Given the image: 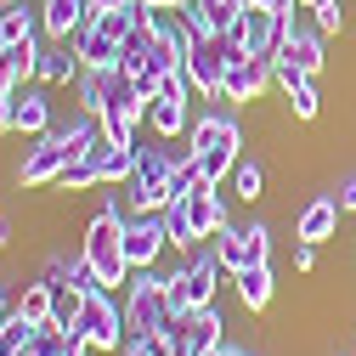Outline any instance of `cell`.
I'll use <instances>...</instances> for the list:
<instances>
[{
  "instance_id": "obj_1",
  "label": "cell",
  "mask_w": 356,
  "mask_h": 356,
  "mask_svg": "<svg viewBox=\"0 0 356 356\" xmlns=\"http://www.w3.org/2000/svg\"><path fill=\"white\" fill-rule=\"evenodd\" d=\"M187 147L204 170V181H227L232 164L243 159V124H238V108H209L193 119L187 130Z\"/></svg>"
},
{
  "instance_id": "obj_2",
  "label": "cell",
  "mask_w": 356,
  "mask_h": 356,
  "mask_svg": "<svg viewBox=\"0 0 356 356\" xmlns=\"http://www.w3.org/2000/svg\"><path fill=\"white\" fill-rule=\"evenodd\" d=\"M187 153H193L187 142H164V136L136 142V170H130V181H124L130 209H164L170 204V170L181 164Z\"/></svg>"
},
{
  "instance_id": "obj_3",
  "label": "cell",
  "mask_w": 356,
  "mask_h": 356,
  "mask_svg": "<svg viewBox=\"0 0 356 356\" xmlns=\"http://www.w3.org/2000/svg\"><path fill=\"white\" fill-rule=\"evenodd\" d=\"M79 254L91 260V272L102 277V289H124L130 283V260H124V215L119 209H97L79 232Z\"/></svg>"
},
{
  "instance_id": "obj_4",
  "label": "cell",
  "mask_w": 356,
  "mask_h": 356,
  "mask_svg": "<svg viewBox=\"0 0 356 356\" xmlns=\"http://www.w3.org/2000/svg\"><path fill=\"white\" fill-rule=\"evenodd\" d=\"M74 334H79L85 345H91L97 356H119V350H124V339H130L124 294H113V289H91V294H85L79 323H74Z\"/></svg>"
},
{
  "instance_id": "obj_5",
  "label": "cell",
  "mask_w": 356,
  "mask_h": 356,
  "mask_svg": "<svg viewBox=\"0 0 356 356\" xmlns=\"http://www.w3.org/2000/svg\"><path fill=\"white\" fill-rule=\"evenodd\" d=\"M124 317H130V334H159V328H170L164 266H147V272H130V283H124Z\"/></svg>"
},
{
  "instance_id": "obj_6",
  "label": "cell",
  "mask_w": 356,
  "mask_h": 356,
  "mask_svg": "<svg viewBox=\"0 0 356 356\" xmlns=\"http://www.w3.org/2000/svg\"><path fill=\"white\" fill-rule=\"evenodd\" d=\"M209 243H215L220 266H227V277L249 272V266H272V227H266V220H249V227L227 220V227H220Z\"/></svg>"
},
{
  "instance_id": "obj_7",
  "label": "cell",
  "mask_w": 356,
  "mask_h": 356,
  "mask_svg": "<svg viewBox=\"0 0 356 356\" xmlns=\"http://www.w3.org/2000/svg\"><path fill=\"white\" fill-rule=\"evenodd\" d=\"M272 57H232L227 63V74H220V91H215V102H227V108H238V113H249L254 102H266V91H272Z\"/></svg>"
},
{
  "instance_id": "obj_8",
  "label": "cell",
  "mask_w": 356,
  "mask_h": 356,
  "mask_svg": "<svg viewBox=\"0 0 356 356\" xmlns=\"http://www.w3.org/2000/svg\"><path fill=\"white\" fill-rule=\"evenodd\" d=\"M238 57V46L227 34H198L193 40V51H187V85H193V97H215L220 91V74H227V63Z\"/></svg>"
},
{
  "instance_id": "obj_9",
  "label": "cell",
  "mask_w": 356,
  "mask_h": 356,
  "mask_svg": "<svg viewBox=\"0 0 356 356\" xmlns=\"http://www.w3.org/2000/svg\"><path fill=\"white\" fill-rule=\"evenodd\" d=\"M170 334H175V356H215L227 345V317H220V305H198L193 317L170 323Z\"/></svg>"
},
{
  "instance_id": "obj_10",
  "label": "cell",
  "mask_w": 356,
  "mask_h": 356,
  "mask_svg": "<svg viewBox=\"0 0 356 356\" xmlns=\"http://www.w3.org/2000/svg\"><path fill=\"white\" fill-rule=\"evenodd\" d=\"M170 249L164 227H159V209H130L124 215V260H130V272H147V266H159Z\"/></svg>"
},
{
  "instance_id": "obj_11",
  "label": "cell",
  "mask_w": 356,
  "mask_h": 356,
  "mask_svg": "<svg viewBox=\"0 0 356 356\" xmlns=\"http://www.w3.org/2000/svg\"><path fill=\"white\" fill-rule=\"evenodd\" d=\"M57 124V108H51V85H17L12 91V136L34 142V136H46V130Z\"/></svg>"
},
{
  "instance_id": "obj_12",
  "label": "cell",
  "mask_w": 356,
  "mask_h": 356,
  "mask_svg": "<svg viewBox=\"0 0 356 356\" xmlns=\"http://www.w3.org/2000/svg\"><path fill=\"white\" fill-rule=\"evenodd\" d=\"M227 40L238 46V57H272V51L283 46V12H266V6H249V12L238 17V29H232Z\"/></svg>"
},
{
  "instance_id": "obj_13",
  "label": "cell",
  "mask_w": 356,
  "mask_h": 356,
  "mask_svg": "<svg viewBox=\"0 0 356 356\" xmlns=\"http://www.w3.org/2000/svg\"><path fill=\"white\" fill-rule=\"evenodd\" d=\"M63 164H68V153L51 142V136H34L29 142V153L17 159V187L23 193H46V187H57V175H63Z\"/></svg>"
},
{
  "instance_id": "obj_14",
  "label": "cell",
  "mask_w": 356,
  "mask_h": 356,
  "mask_svg": "<svg viewBox=\"0 0 356 356\" xmlns=\"http://www.w3.org/2000/svg\"><path fill=\"white\" fill-rule=\"evenodd\" d=\"M339 215H345V209H339L334 193H311V198L294 209V243H317V249L334 243V238H339Z\"/></svg>"
},
{
  "instance_id": "obj_15",
  "label": "cell",
  "mask_w": 356,
  "mask_h": 356,
  "mask_svg": "<svg viewBox=\"0 0 356 356\" xmlns=\"http://www.w3.org/2000/svg\"><path fill=\"white\" fill-rule=\"evenodd\" d=\"M220 187H227V181H198V187L181 198V204H187V220H193V232H198V238H215V232L232 220V215H227V204H220Z\"/></svg>"
},
{
  "instance_id": "obj_16",
  "label": "cell",
  "mask_w": 356,
  "mask_h": 356,
  "mask_svg": "<svg viewBox=\"0 0 356 356\" xmlns=\"http://www.w3.org/2000/svg\"><path fill=\"white\" fill-rule=\"evenodd\" d=\"M91 17H97V0H40V23H46V40H74Z\"/></svg>"
},
{
  "instance_id": "obj_17",
  "label": "cell",
  "mask_w": 356,
  "mask_h": 356,
  "mask_svg": "<svg viewBox=\"0 0 356 356\" xmlns=\"http://www.w3.org/2000/svg\"><path fill=\"white\" fill-rule=\"evenodd\" d=\"M85 74V63H79V51H74V40H46L40 46V85H51V91H63V85H74Z\"/></svg>"
},
{
  "instance_id": "obj_18",
  "label": "cell",
  "mask_w": 356,
  "mask_h": 356,
  "mask_svg": "<svg viewBox=\"0 0 356 356\" xmlns=\"http://www.w3.org/2000/svg\"><path fill=\"white\" fill-rule=\"evenodd\" d=\"M46 136H51V142H57L68 159H79V153H91V142L102 136V119H97V113H79V108H74L68 119H57V124L46 130Z\"/></svg>"
},
{
  "instance_id": "obj_19",
  "label": "cell",
  "mask_w": 356,
  "mask_h": 356,
  "mask_svg": "<svg viewBox=\"0 0 356 356\" xmlns=\"http://www.w3.org/2000/svg\"><path fill=\"white\" fill-rule=\"evenodd\" d=\"M74 51H79L85 68H113V63H119V34H108V23L91 17V23L74 34Z\"/></svg>"
},
{
  "instance_id": "obj_20",
  "label": "cell",
  "mask_w": 356,
  "mask_h": 356,
  "mask_svg": "<svg viewBox=\"0 0 356 356\" xmlns=\"http://www.w3.org/2000/svg\"><path fill=\"white\" fill-rule=\"evenodd\" d=\"M85 159L97 164L102 187H124V181H130V170H136V147H119V142H108V136H97Z\"/></svg>"
},
{
  "instance_id": "obj_21",
  "label": "cell",
  "mask_w": 356,
  "mask_h": 356,
  "mask_svg": "<svg viewBox=\"0 0 356 356\" xmlns=\"http://www.w3.org/2000/svg\"><path fill=\"white\" fill-rule=\"evenodd\" d=\"M232 289H238V305L260 317V311H272V300H277V272L272 266H249V272L232 277Z\"/></svg>"
},
{
  "instance_id": "obj_22",
  "label": "cell",
  "mask_w": 356,
  "mask_h": 356,
  "mask_svg": "<svg viewBox=\"0 0 356 356\" xmlns=\"http://www.w3.org/2000/svg\"><path fill=\"white\" fill-rule=\"evenodd\" d=\"M29 350H34V356H74V350H91V345H85L74 328H57V323L46 317V323H34V339H29Z\"/></svg>"
},
{
  "instance_id": "obj_23",
  "label": "cell",
  "mask_w": 356,
  "mask_h": 356,
  "mask_svg": "<svg viewBox=\"0 0 356 356\" xmlns=\"http://www.w3.org/2000/svg\"><path fill=\"white\" fill-rule=\"evenodd\" d=\"M153 51H159V40H153V29L142 23L136 34L119 40V63H113V68H124V74H153Z\"/></svg>"
},
{
  "instance_id": "obj_24",
  "label": "cell",
  "mask_w": 356,
  "mask_h": 356,
  "mask_svg": "<svg viewBox=\"0 0 356 356\" xmlns=\"http://www.w3.org/2000/svg\"><path fill=\"white\" fill-rule=\"evenodd\" d=\"M108 85H113V68H85V74L74 79V108L102 119V108H108Z\"/></svg>"
},
{
  "instance_id": "obj_25",
  "label": "cell",
  "mask_w": 356,
  "mask_h": 356,
  "mask_svg": "<svg viewBox=\"0 0 356 356\" xmlns=\"http://www.w3.org/2000/svg\"><path fill=\"white\" fill-rule=\"evenodd\" d=\"M159 227H164V238H170V254H187L193 243H204V238L193 232V220H187V204H181V198H170V204L159 209Z\"/></svg>"
},
{
  "instance_id": "obj_26",
  "label": "cell",
  "mask_w": 356,
  "mask_h": 356,
  "mask_svg": "<svg viewBox=\"0 0 356 356\" xmlns=\"http://www.w3.org/2000/svg\"><path fill=\"white\" fill-rule=\"evenodd\" d=\"M227 187H232V198H238L243 209L260 204V198H266V164H260V159H238L232 175H227Z\"/></svg>"
},
{
  "instance_id": "obj_27",
  "label": "cell",
  "mask_w": 356,
  "mask_h": 356,
  "mask_svg": "<svg viewBox=\"0 0 356 356\" xmlns=\"http://www.w3.org/2000/svg\"><path fill=\"white\" fill-rule=\"evenodd\" d=\"M51 193H63V198L102 193V175H97V164H91V159L79 153V159H68V164H63V175H57V187H51Z\"/></svg>"
},
{
  "instance_id": "obj_28",
  "label": "cell",
  "mask_w": 356,
  "mask_h": 356,
  "mask_svg": "<svg viewBox=\"0 0 356 356\" xmlns=\"http://www.w3.org/2000/svg\"><path fill=\"white\" fill-rule=\"evenodd\" d=\"M12 311L29 317V323H46V317H51V283H46V277H29V283L17 289V305H12Z\"/></svg>"
},
{
  "instance_id": "obj_29",
  "label": "cell",
  "mask_w": 356,
  "mask_h": 356,
  "mask_svg": "<svg viewBox=\"0 0 356 356\" xmlns=\"http://www.w3.org/2000/svg\"><path fill=\"white\" fill-rule=\"evenodd\" d=\"M198 12H204V34H232L249 6L243 0H198Z\"/></svg>"
},
{
  "instance_id": "obj_30",
  "label": "cell",
  "mask_w": 356,
  "mask_h": 356,
  "mask_svg": "<svg viewBox=\"0 0 356 356\" xmlns=\"http://www.w3.org/2000/svg\"><path fill=\"white\" fill-rule=\"evenodd\" d=\"M283 108H289V119L311 124V119L323 113V85H317V79H305V85H294V91L283 97Z\"/></svg>"
},
{
  "instance_id": "obj_31",
  "label": "cell",
  "mask_w": 356,
  "mask_h": 356,
  "mask_svg": "<svg viewBox=\"0 0 356 356\" xmlns=\"http://www.w3.org/2000/svg\"><path fill=\"white\" fill-rule=\"evenodd\" d=\"M79 311H85V289H74V283L51 289V323H57V328H74Z\"/></svg>"
},
{
  "instance_id": "obj_32",
  "label": "cell",
  "mask_w": 356,
  "mask_h": 356,
  "mask_svg": "<svg viewBox=\"0 0 356 356\" xmlns=\"http://www.w3.org/2000/svg\"><path fill=\"white\" fill-rule=\"evenodd\" d=\"M29 339H34V323L12 311V317L0 323V356H17V350H29Z\"/></svg>"
},
{
  "instance_id": "obj_33",
  "label": "cell",
  "mask_w": 356,
  "mask_h": 356,
  "mask_svg": "<svg viewBox=\"0 0 356 356\" xmlns=\"http://www.w3.org/2000/svg\"><path fill=\"white\" fill-rule=\"evenodd\" d=\"M102 136L119 142V147H136V142H142V124L124 119V113H102Z\"/></svg>"
},
{
  "instance_id": "obj_34",
  "label": "cell",
  "mask_w": 356,
  "mask_h": 356,
  "mask_svg": "<svg viewBox=\"0 0 356 356\" xmlns=\"http://www.w3.org/2000/svg\"><path fill=\"white\" fill-rule=\"evenodd\" d=\"M40 277H46L51 289L74 283V254H46V266H40Z\"/></svg>"
},
{
  "instance_id": "obj_35",
  "label": "cell",
  "mask_w": 356,
  "mask_h": 356,
  "mask_svg": "<svg viewBox=\"0 0 356 356\" xmlns=\"http://www.w3.org/2000/svg\"><path fill=\"white\" fill-rule=\"evenodd\" d=\"M294 272H300V277L317 272V243H294Z\"/></svg>"
},
{
  "instance_id": "obj_36",
  "label": "cell",
  "mask_w": 356,
  "mask_h": 356,
  "mask_svg": "<svg viewBox=\"0 0 356 356\" xmlns=\"http://www.w3.org/2000/svg\"><path fill=\"white\" fill-rule=\"evenodd\" d=\"M334 198H339V209H345V215H356V175H345Z\"/></svg>"
},
{
  "instance_id": "obj_37",
  "label": "cell",
  "mask_w": 356,
  "mask_h": 356,
  "mask_svg": "<svg viewBox=\"0 0 356 356\" xmlns=\"http://www.w3.org/2000/svg\"><path fill=\"white\" fill-rule=\"evenodd\" d=\"M12 238H17V220H12V215H0V254L12 249Z\"/></svg>"
},
{
  "instance_id": "obj_38",
  "label": "cell",
  "mask_w": 356,
  "mask_h": 356,
  "mask_svg": "<svg viewBox=\"0 0 356 356\" xmlns=\"http://www.w3.org/2000/svg\"><path fill=\"white\" fill-rule=\"evenodd\" d=\"M0 136H12V91H0Z\"/></svg>"
},
{
  "instance_id": "obj_39",
  "label": "cell",
  "mask_w": 356,
  "mask_h": 356,
  "mask_svg": "<svg viewBox=\"0 0 356 356\" xmlns=\"http://www.w3.org/2000/svg\"><path fill=\"white\" fill-rule=\"evenodd\" d=\"M243 6H266V12H294L300 0H243Z\"/></svg>"
},
{
  "instance_id": "obj_40",
  "label": "cell",
  "mask_w": 356,
  "mask_h": 356,
  "mask_svg": "<svg viewBox=\"0 0 356 356\" xmlns=\"http://www.w3.org/2000/svg\"><path fill=\"white\" fill-rule=\"evenodd\" d=\"M12 305H17V294H12L6 283H0V323H6V317H12Z\"/></svg>"
},
{
  "instance_id": "obj_41",
  "label": "cell",
  "mask_w": 356,
  "mask_h": 356,
  "mask_svg": "<svg viewBox=\"0 0 356 356\" xmlns=\"http://www.w3.org/2000/svg\"><path fill=\"white\" fill-rule=\"evenodd\" d=\"M147 6H175V0H147Z\"/></svg>"
},
{
  "instance_id": "obj_42",
  "label": "cell",
  "mask_w": 356,
  "mask_h": 356,
  "mask_svg": "<svg viewBox=\"0 0 356 356\" xmlns=\"http://www.w3.org/2000/svg\"><path fill=\"white\" fill-rule=\"evenodd\" d=\"M0 6H17V0H0Z\"/></svg>"
},
{
  "instance_id": "obj_43",
  "label": "cell",
  "mask_w": 356,
  "mask_h": 356,
  "mask_svg": "<svg viewBox=\"0 0 356 356\" xmlns=\"http://www.w3.org/2000/svg\"><path fill=\"white\" fill-rule=\"evenodd\" d=\"M17 356H34V350H17Z\"/></svg>"
},
{
  "instance_id": "obj_44",
  "label": "cell",
  "mask_w": 356,
  "mask_h": 356,
  "mask_svg": "<svg viewBox=\"0 0 356 356\" xmlns=\"http://www.w3.org/2000/svg\"><path fill=\"white\" fill-rule=\"evenodd\" d=\"M0 46H6V40H0Z\"/></svg>"
}]
</instances>
